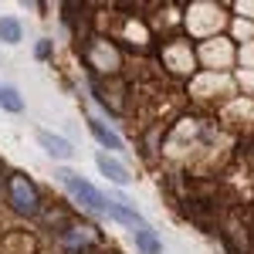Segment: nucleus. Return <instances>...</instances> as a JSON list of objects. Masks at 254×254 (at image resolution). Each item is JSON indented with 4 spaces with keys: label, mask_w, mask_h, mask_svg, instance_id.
<instances>
[{
    "label": "nucleus",
    "mask_w": 254,
    "mask_h": 254,
    "mask_svg": "<svg viewBox=\"0 0 254 254\" xmlns=\"http://www.w3.org/2000/svg\"><path fill=\"white\" fill-rule=\"evenodd\" d=\"M58 183H61V187H64L71 196H75V200H78L85 210H92V214H105V203H109V200L98 193L92 183H85L78 173H71V170H58Z\"/></svg>",
    "instance_id": "f257e3e1"
},
{
    "label": "nucleus",
    "mask_w": 254,
    "mask_h": 254,
    "mask_svg": "<svg viewBox=\"0 0 254 254\" xmlns=\"http://www.w3.org/2000/svg\"><path fill=\"white\" fill-rule=\"evenodd\" d=\"M10 203H14V210L17 214H38V190H34V183L27 180V176H14L10 180Z\"/></svg>",
    "instance_id": "f03ea898"
},
{
    "label": "nucleus",
    "mask_w": 254,
    "mask_h": 254,
    "mask_svg": "<svg viewBox=\"0 0 254 254\" xmlns=\"http://www.w3.org/2000/svg\"><path fill=\"white\" fill-rule=\"evenodd\" d=\"M105 214L116 217V220H122V224H129L132 231H146V220H142V217H139L136 210L129 207V200H126V196H119V200H109V203H105Z\"/></svg>",
    "instance_id": "7ed1b4c3"
},
{
    "label": "nucleus",
    "mask_w": 254,
    "mask_h": 254,
    "mask_svg": "<svg viewBox=\"0 0 254 254\" xmlns=\"http://www.w3.org/2000/svg\"><path fill=\"white\" fill-rule=\"evenodd\" d=\"M38 142L51 153L55 159H71L75 156V149H71V142L68 139H61V136H51L48 129H38Z\"/></svg>",
    "instance_id": "20e7f679"
},
{
    "label": "nucleus",
    "mask_w": 254,
    "mask_h": 254,
    "mask_svg": "<svg viewBox=\"0 0 254 254\" xmlns=\"http://www.w3.org/2000/svg\"><path fill=\"white\" fill-rule=\"evenodd\" d=\"M95 166L102 170V176H109L112 183H119V187H126V183L132 180V176H129V170H126L122 163H116V159H109L105 153H98V156H95Z\"/></svg>",
    "instance_id": "39448f33"
},
{
    "label": "nucleus",
    "mask_w": 254,
    "mask_h": 254,
    "mask_svg": "<svg viewBox=\"0 0 254 254\" xmlns=\"http://www.w3.org/2000/svg\"><path fill=\"white\" fill-rule=\"evenodd\" d=\"M88 129H92V136H95L98 142L105 146V149H122V139H119L116 132L109 129V126H102L98 119H88Z\"/></svg>",
    "instance_id": "423d86ee"
},
{
    "label": "nucleus",
    "mask_w": 254,
    "mask_h": 254,
    "mask_svg": "<svg viewBox=\"0 0 254 254\" xmlns=\"http://www.w3.org/2000/svg\"><path fill=\"white\" fill-rule=\"evenodd\" d=\"M0 41L17 44L20 41V20L17 17H0Z\"/></svg>",
    "instance_id": "0eeeda50"
},
{
    "label": "nucleus",
    "mask_w": 254,
    "mask_h": 254,
    "mask_svg": "<svg viewBox=\"0 0 254 254\" xmlns=\"http://www.w3.org/2000/svg\"><path fill=\"white\" fill-rule=\"evenodd\" d=\"M136 248L139 251H146V254H159L163 251V244L156 241V234L146 227V231H136Z\"/></svg>",
    "instance_id": "6e6552de"
},
{
    "label": "nucleus",
    "mask_w": 254,
    "mask_h": 254,
    "mask_svg": "<svg viewBox=\"0 0 254 254\" xmlns=\"http://www.w3.org/2000/svg\"><path fill=\"white\" fill-rule=\"evenodd\" d=\"M0 105L7 112H24V98L17 95V88H0Z\"/></svg>",
    "instance_id": "1a4fd4ad"
},
{
    "label": "nucleus",
    "mask_w": 254,
    "mask_h": 254,
    "mask_svg": "<svg viewBox=\"0 0 254 254\" xmlns=\"http://www.w3.org/2000/svg\"><path fill=\"white\" fill-rule=\"evenodd\" d=\"M48 55H51V44H48V41H41V44H38V58H48Z\"/></svg>",
    "instance_id": "9d476101"
}]
</instances>
